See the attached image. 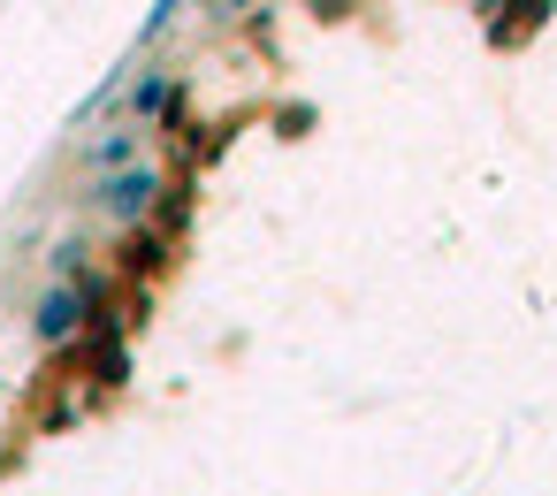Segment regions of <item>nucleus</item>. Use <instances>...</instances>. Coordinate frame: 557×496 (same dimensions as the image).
<instances>
[{
    "label": "nucleus",
    "instance_id": "f257e3e1",
    "mask_svg": "<svg viewBox=\"0 0 557 496\" xmlns=\"http://www.w3.org/2000/svg\"><path fill=\"white\" fill-rule=\"evenodd\" d=\"M161 191H169V176H161L153 161H138V169H123V176H100V184L85 191V207L108 214L115 230H138V222L161 207Z\"/></svg>",
    "mask_w": 557,
    "mask_h": 496
},
{
    "label": "nucleus",
    "instance_id": "0eeeda50",
    "mask_svg": "<svg viewBox=\"0 0 557 496\" xmlns=\"http://www.w3.org/2000/svg\"><path fill=\"white\" fill-rule=\"evenodd\" d=\"M252 0H199V16H214V24H230V16H245Z\"/></svg>",
    "mask_w": 557,
    "mask_h": 496
},
{
    "label": "nucleus",
    "instance_id": "423d86ee",
    "mask_svg": "<svg viewBox=\"0 0 557 496\" xmlns=\"http://www.w3.org/2000/svg\"><path fill=\"white\" fill-rule=\"evenodd\" d=\"M184 9H191V0H153V16H146V32H138V47H161V39H169V24H176Z\"/></svg>",
    "mask_w": 557,
    "mask_h": 496
},
{
    "label": "nucleus",
    "instance_id": "7ed1b4c3",
    "mask_svg": "<svg viewBox=\"0 0 557 496\" xmlns=\"http://www.w3.org/2000/svg\"><path fill=\"white\" fill-rule=\"evenodd\" d=\"M77 336H85V298H77L70 283H47L39 306H32V344L62 351V344H77Z\"/></svg>",
    "mask_w": 557,
    "mask_h": 496
},
{
    "label": "nucleus",
    "instance_id": "39448f33",
    "mask_svg": "<svg viewBox=\"0 0 557 496\" xmlns=\"http://www.w3.org/2000/svg\"><path fill=\"white\" fill-rule=\"evenodd\" d=\"M85 275H92V245L85 237H62L47 252V283H85Z\"/></svg>",
    "mask_w": 557,
    "mask_h": 496
},
{
    "label": "nucleus",
    "instance_id": "f03ea898",
    "mask_svg": "<svg viewBox=\"0 0 557 496\" xmlns=\"http://www.w3.org/2000/svg\"><path fill=\"white\" fill-rule=\"evenodd\" d=\"M176 92H184V85H176L161 62H138V77H123V85H115V108H123V123H131V131H161V115L176 108Z\"/></svg>",
    "mask_w": 557,
    "mask_h": 496
},
{
    "label": "nucleus",
    "instance_id": "20e7f679",
    "mask_svg": "<svg viewBox=\"0 0 557 496\" xmlns=\"http://www.w3.org/2000/svg\"><path fill=\"white\" fill-rule=\"evenodd\" d=\"M138 161H146V131H131V123L85 138V153H77V169H85L92 184H100V176H123V169H138Z\"/></svg>",
    "mask_w": 557,
    "mask_h": 496
}]
</instances>
